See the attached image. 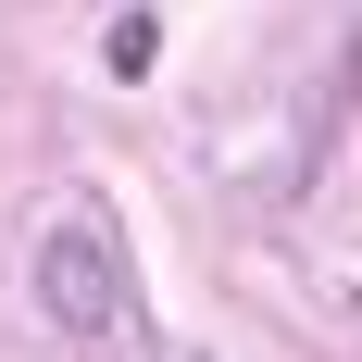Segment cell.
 Here are the masks:
<instances>
[{"mask_svg": "<svg viewBox=\"0 0 362 362\" xmlns=\"http://www.w3.org/2000/svg\"><path fill=\"white\" fill-rule=\"evenodd\" d=\"M37 300H50V325L63 337H125V250H112L100 213H63L50 238H37Z\"/></svg>", "mask_w": 362, "mask_h": 362, "instance_id": "cell-1", "label": "cell"}, {"mask_svg": "<svg viewBox=\"0 0 362 362\" xmlns=\"http://www.w3.org/2000/svg\"><path fill=\"white\" fill-rule=\"evenodd\" d=\"M350 75H362V50H350Z\"/></svg>", "mask_w": 362, "mask_h": 362, "instance_id": "cell-2", "label": "cell"}]
</instances>
